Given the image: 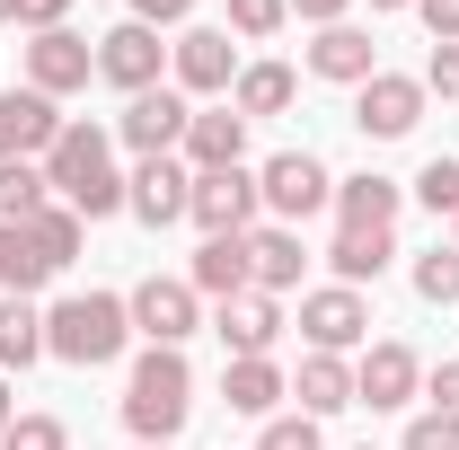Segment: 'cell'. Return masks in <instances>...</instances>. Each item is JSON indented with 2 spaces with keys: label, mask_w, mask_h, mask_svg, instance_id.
Returning <instances> with one entry per match:
<instances>
[{
  "label": "cell",
  "mask_w": 459,
  "mask_h": 450,
  "mask_svg": "<svg viewBox=\"0 0 459 450\" xmlns=\"http://www.w3.org/2000/svg\"><path fill=\"white\" fill-rule=\"evenodd\" d=\"M415 203L424 212H459V160H424L415 169Z\"/></svg>",
  "instance_id": "cell-33"
},
{
  "label": "cell",
  "mask_w": 459,
  "mask_h": 450,
  "mask_svg": "<svg viewBox=\"0 0 459 450\" xmlns=\"http://www.w3.org/2000/svg\"><path fill=\"white\" fill-rule=\"evenodd\" d=\"M89 80H98V45H89V36H71V27H45V36H36V45H27V89H36V98H71V89H89Z\"/></svg>",
  "instance_id": "cell-12"
},
{
  "label": "cell",
  "mask_w": 459,
  "mask_h": 450,
  "mask_svg": "<svg viewBox=\"0 0 459 450\" xmlns=\"http://www.w3.org/2000/svg\"><path fill=\"white\" fill-rule=\"evenodd\" d=\"M309 80H336V89H362L371 71H380V45H371V27H353V18H336V27H318V45H309Z\"/></svg>",
  "instance_id": "cell-17"
},
{
  "label": "cell",
  "mask_w": 459,
  "mask_h": 450,
  "mask_svg": "<svg viewBox=\"0 0 459 450\" xmlns=\"http://www.w3.org/2000/svg\"><path fill=\"white\" fill-rule=\"evenodd\" d=\"M18 27H36V36L45 27H71V0H18Z\"/></svg>",
  "instance_id": "cell-39"
},
{
  "label": "cell",
  "mask_w": 459,
  "mask_h": 450,
  "mask_svg": "<svg viewBox=\"0 0 459 450\" xmlns=\"http://www.w3.org/2000/svg\"><path fill=\"white\" fill-rule=\"evenodd\" d=\"M424 397V362H415V344L380 336L353 353V406H371V415H398V406H415Z\"/></svg>",
  "instance_id": "cell-5"
},
{
  "label": "cell",
  "mask_w": 459,
  "mask_h": 450,
  "mask_svg": "<svg viewBox=\"0 0 459 450\" xmlns=\"http://www.w3.org/2000/svg\"><path fill=\"white\" fill-rule=\"evenodd\" d=\"M291 98H300V71L291 62H238V80H230V107L247 115V124L256 115H283Z\"/></svg>",
  "instance_id": "cell-23"
},
{
  "label": "cell",
  "mask_w": 459,
  "mask_h": 450,
  "mask_svg": "<svg viewBox=\"0 0 459 450\" xmlns=\"http://www.w3.org/2000/svg\"><path fill=\"white\" fill-rule=\"evenodd\" d=\"M398 203H406V186L398 177H380V169H362V177H336V229H398Z\"/></svg>",
  "instance_id": "cell-19"
},
{
  "label": "cell",
  "mask_w": 459,
  "mask_h": 450,
  "mask_svg": "<svg viewBox=\"0 0 459 450\" xmlns=\"http://www.w3.org/2000/svg\"><path fill=\"white\" fill-rule=\"evenodd\" d=\"M424 397H433V415H459V362H433L424 371Z\"/></svg>",
  "instance_id": "cell-37"
},
{
  "label": "cell",
  "mask_w": 459,
  "mask_h": 450,
  "mask_svg": "<svg viewBox=\"0 0 459 450\" xmlns=\"http://www.w3.org/2000/svg\"><path fill=\"white\" fill-rule=\"evenodd\" d=\"M186 9H195V0H133L142 27H186Z\"/></svg>",
  "instance_id": "cell-40"
},
{
  "label": "cell",
  "mask_w": 459,
  "mask_h": 450,
  "mask_svg": "<svg viewBox=\"0 0 459 450\" xmlns=\"http://www.w3.org/2000/svg\"><path fill=\"white\" fill-rule=\"evenodd\" d=\"M124 309H133V336H151V344H186L204 327V300H195L186 274H142L124 291Z\"/></svg>",
  "instance_id": "cell-8"
},
{
  "label": "cell",
  "mask_w": 459,
  "mask_h": 450,
  "mask_svg": "<svg viewBox=\"0 0 459 450\" xmlns=\"http://www.w3.org/2000/svg\"><path fill=\"white\" fill-rule=\"evenodd\" d=\"M389 256H398V229H336L327 238V265H336V282H380L389 274Z\"/></svg>",
  "instance_id": "cell-24"
},
{
  "label": "cell",
  "mask_w": 459,
  "mask_h": 450,
  "mask_svg": "<svg viewBox=\"0 0 459 450\" xmlns=\"http://www.w3.org/2000/svg\"><path fill=\"white\" fill-rule=\"evenodd\" d=\"M133 344V309H124V291H71L45 309V353L71 362V371H98Z\"/></svg>",
  "instance_id": "cell-2"
},
{
  "label": "cell",
  "mask_w": 459,
  "mask_h": 450,
  "mask_svg": "<svg viewBox=\"0 0 459 450\" xmlns=\"http://www.w3.org/2000/svg\"><path fill=\"white\" fill-rule=\"evenodd\" d=\"M265 212V195H256V169H204L195 177V203H186V221L204 229V238H247Z\"/></svg>",
  "instance_id": "cell-7"
},
{
  "label": "cell",
  "mask_w": 459,
  "mask_h": 450,
  "mask_svg": "<svg viewBox=\"0 0 459 450\" xmlns=\"http://www.w3.org/2000/svg\"><path fill=\"white\" fill-rule=\"evenodd\" d=\"M54 203V186H45V160H9L0 169V221H36Z\"/></svg>",
  "instance_id": "cell-28"
},
{
  "label": "cell",
  "mask_w": 459,
  "mask_h": 450,
  "mask_svg": "<svg viewBox=\"0 0 459 450\" xmlns=\"http://www.w3.org/2000/svg\"><path fill=\"white\" fill-rule=\"evenodd\" d=\"M62 124H71V115H62L54 98H36V89H0V169H9V160H45Z\"/></svg>",
  "instance_id": "cell-15"
},
{
  "label": "cell",
  "mask_w": 459,
  "mask_h": 450,
  "mask_svg": "<svg viewBox=\"0 0 459 450\" xmlns=\"http://www.w3.org/2000/svg\"><path fill=\"white\" fill-rule=\"evenodd\" d=\"M80 229H89V221H80L71 203H45V212L27 221V238H36V256H45V265H54V274H62V265L80 256Z\"/></svg>",
  "instance_id": "cell-29"
},
{
  "label": "cell",
  "mask_w": 459,
  "mask_h": 450,
  "mask_svg": "<svg viewBox=\"0 0 459 450\" xmlns=\"http://www.w3.org/2000/svg\"><path fill=\"white\" fill-rule=\"evenodd\" d=\"M221 344L230 362H256V353H274V336H283V300L274 291H238V300H221Z\"/></svg>",
  "instance_id": "cell-18"
},
{
  "label": "cell",
  "mask_w": 459,
  "mask_h": 450,
  "mask_svg": "<svg viewBox=\"0 0 459 450\" xmlns=\"http://www.w3.org/2000/svg\"><path fill=\"white\" fill-rule=\"evenodd\" d=\"M451 247H459V212H451Z\"/></svg>",
  "instance_id": "cell-46"
},
{
  "label": "cell",
  "mask_w": 459,
  "mask_h": 450,
  "mask_svg": "<svg viewBox=\"0 0 459 450\" xmlns=\"http://www.w3.org/2000/svg\"><path fill=\"white\" fill-rule=\"evenodd\" d=\"M9 415H18V389H9V371H0V433H9Z\"/></svg>",
  "instance_id": "cell-42"
},
{
  "label": "cell",
  "mask_w": 459,
  "mask_h": 450,
  "mask_svg": "<svg viewBox=\"0 0 459 450\" xmlns=\"http://www.w3.org/2000/svg\"><path fill=\"white\" fill-rule=\"evenodd\" d=\"M398 450H459V415H433V406H424V415L406 424V442H398Z\"/></svg>",
  "instance_id": "cell-35"
},
{
  "label": "cell",
  "mask_w": 459,
  "mask_h": 450,
  "mask_svg": "<svg viewBox=\"0 0 459 450\" xmlns=\"http://www.w3.org/2000/svg\"><path fill=\"white\" fill-rule=\"evenodd\" d=\"M424 98H451V107H459V45H433V62H424Z\"/></svg>",
  "instance_id": "cell-36"
},
{
  "label": "cell",
  "mask_w": 459,
  "mask_h": 450,
  "mask_svg": "<svg viewBox=\"0 0 459 450\" xmlns=\"http://www.w3.org/2000/svg\"><path fill=\"white\" fill-rule=\"evenodd\" d=\"M221 397H230V415H256V424H265V415L291 397V380L274 371V353H256V362H230L221 371Z\"/></svg>",
  "instance_id": "cell-25"
},
{
  "label": "cell",
  "mask_w": 459,
  "mask_h": 450,
  "mask_svg": "<svg viewBox=\"0 0 459 450\" xmlns=\"http://www.w3.org/2000/svg\"><path fill=\"white\" fill-rule=\"evenodd\" d=\"M36 353H45V309L18 300V291H0V371H27Z\"/></svg>",
  "instance_id": "cell-26"
},
{
  "label": "cell",
  "mask_w": 459,
  "mask_h": 450,
  "mask_svg": "<svg viewBox=\"0 0 459 450\" xmlns=\"http://www.w3.org/2000/svg\"><path fill=\"white\" fill-rule=\"evenodd\" d=\"M45 282H54V265L36 256L27 221H0V291H18V300H27V291H45Z\"/></svg>",
  "instance_id": "cell-27"
},
{
  "label": "cell",
  "mask_w": 459,
  "mask_h": 450,
  "mask_svg": "<svg viewBox=\"0 0 459 450\" xmlns=\"http://www.w3.org/2000/svg\"><path fill=\"white\" fill-rule=\"evenodd\" d=\"M291 27V0H230V36L238 45H265V36H283Z\"/></svg>",
  "instance_id": "cell-31"
},
{
  "label": "cell",
  "mask_w": 459,
  "mask_h": 450,
  "mask_svg": "<svg viewBox=\"0 0 459 450\" xmlns=\"http://www.w3.org/2000/svg\"><path fill=\"white\" fill-rule=\"evenodd\" d=\"M186 169L204 177V169H247V115L230 107H195V124H186V151H177Z\"/></svg>",
  "instance_id": "cell-16"
},
{
  "label": "cell",
  "mask_w": 459,
  "mask_h": 450,
  "mask_svg": "<svg viewBox=\"0 0 459 450\" xmlns=\"http://www.w3.org/2000/svg\"><path fill=\"white\" fill-rule=\"evenodd\" d=\"M291 397H300V415H344V406H353V362H344V353H300Z\"/></svg>",
  "instance_id": "cell-22"
},
{
  "label": "cell",
  "mask_w": 459,
  "mask_h": 450,
  "mask_svg": "<svg viewBox=\"0 0 459 450\" xmlns=\"http://www.w3.org/2000/svg\"><path fill=\"white\" fill-rule=\"evenodd\" d=\"M256 195H265V212H274L283 229H300L309 212H327V203H336V177L318 169L309 151H274V160L256 169Z\"/></svg>",
  "instance_id": "cell-6"
},
{
  "label": "cell",
  "mask_w": 459,
  "mask_h": 450,
  "mask_svg": "<svg viewBox=\"0 0 459 450\" xmlns=\"http://www.w3.org/2000/svg\"><path fill=\"white\" fill-rule=\"evenodd\" d=\"M186 124H195L186 89H142V98H124V115H115V142L133 160H177L186 151Z\"/></svg>",
  "instance_id": "cell-4"
},
{
  "label": "cell",
  "mask_w": 459,
  "mask_h": 450,
  "mask_svg": "<svg viewBox=\"0 0 459 450\" xmlns=\"http://www.w3.org/2000/svg\"><path fill=\"white\" fill-rule=\"evenodd\" d=\"M362 450H371V442H362Z\"/></svg>",
  "instance_id": "cell-47"
},
{
  "label": "cell",
  "mask_w": 459,
  "mask_h": 450,
  "mask_svg": "<svg viewBox=\"0 0 459 450\" xmlns=\"http://www.w3.org/2000/svg\"><path fill=\"white\" fill-rule=\"evenodd\" d=\"M169 71L186 98H230V80H238V45H230V27H186L169 45Z\"/></svg>",
  "instance_id": "cell-13"
},
{
  "label": "cell",
  "mask_w": 459,
  "mask_h": 450,
  "mask_svg": "<svg viewBox=\"0 0 459 450\" xmlns=\"http://www.w3.org/2000/svg\"><path fill=\"white\" fill-rule=\"evenodd\" d=\"M353 0H291V18H309V27H336Z\"/></svg>",
  "instance_id": "cell-41"
},
{
  "label": "cell",
  "mask_w": 459,
  "mask_h": 450,
  "mask_svg": "<svg viewBox=\"0 0 459 450\" xmlns=\"http://www.w3.org/2000/svg\"><path fill=\"white\" fill-rule=\"evenodd\" d=\"M371 9H415V0H371Z\"/></svg>",
  "instance_id": "cell-43"
},
{
  "label": "cell",
  "mask_w": 459,
  "mask_h": 450,
  "mask_svg": "<svg viewBox=\"0 0 459 450\" xmlns=\"http://www.w3.org/2000/svg\"><path fill=\"white\" fill-rule=\"evenodd\" d=\"M160 71H169V45H160V27H142V18H124L98 36V80L124 89V98H142V89H160Z\"/></svg>",
  "instance_id": "cell-10"
},
{
  "label": "cell",
  "mask_w": 459,
  "mask_h": 450,
  "mask_svg": "<svg viewBox=\"0 0 459 450\" xmlns=\"http://www.w3.org/2000/svg\"><path fill=\"white\" fill-rule=\"evenodd\" d=\"M186 415H195V371L177 344H151L124 380V424H133V442H177Z\"/></svg>",
  "instance_id": "cell-3"
},
{
  "label": "cell",
  "mask_w": 459,
  "mask_h": 450,
  "mask_svg": "<svg viewBox=\"0 0 459 450\" xmlns=\"http://www.w3.org/2000/svg\"><path fill=\"white\" fill-rule=\"evenodd\" d=\"M247 274H256V291H274V300H283L291 282L309 274V247H300V229H283V221L247 229Z\"/></svg>",
  "instance_id": "cell-20"
},
{
  "label": "cell",
  "mask_w": 459,
  "mask_h": 450,
  "mask_svg": "<svg viewBox=\"0 0 459 450\" xmlns=\"http://www.w3.org/2000/svg\"><path fill=\"white\" fill-rule=\"evenodd\" d=\"M0 18H18V0H0Z\"/></svg>",
  "instance_id": "cell-44"
},
{
  "label": "cell",
  "mask_w": 459,
  "mask_h": 450,
  "mask_svg": "<svg viewBox=\"0 0 459 450\" xmlns=\"http://www.w3.org/2000/svg\"><path fill=\"white\" fill-rule=\"evenodd\" d=\"M45 186H54V203H71L80 221H107V212H124L115 133H107V124H62L54 151H45Z\"/></svg>",
  "instance_id": "cell-1"
},
{
  "label": "cell",
  "mask_w": 459,
  "mask_h": 450,
  "mask_svg": "<svg viewBox=\"0 0 459 450\" xmlns=\"http://www.w3.org/2000/svg\"><path fill=\"white\" fill-rule=\"evenodd\" d=\"M133 450H169V442H133Z\"/></svg>",
  "instance_id": "cell-45"
},
{
  "label": "cell",
  "mask_w": 459,
  "mask_h": 450,
  "mask_svg": "<svg viewBox=\"0 0 459 450\" xmlns=\"http://www.w3.org/2000/svg\"><path fill=\"white\" fill-rule=\"evenodd\" d=\"M256 450H327V433H318V415H265Z\"/></svg>",
  "instance_id": "cell-34"
},
{
  "label": "cell",
  "mask_w": 459,
  "mask_h": 450,
  "mask_svg": "<svg viewBox=\"0 0 459 450\" xmlns=\"http://www.w3.org/2000/svg\"><path fill=\"white\" fill-rule=\"evenodd\" d=\"M353 124H362L371 142H406V133L424 124V80H406V71H371V80L353 89Z\"/></svg>",
  "instance_id": "cell-11"
},
{
  "label": "cell",
  "mask_w": 459,
  "mask_h": 450,
  "mask_svg": "<svg viewBox=\"0 0 459 450\" xmlns=\"http://www.w3.org/2000/svg\"><path fill=\"white\" fill-rule=\"evenodd\" d=\"M300 336H309V353H362V344H371V300H362L353 282L300 291Z\"/></svg>",
  "instance_id": "cell-9"
},
{
  "label": "cell",
  "mask_w": 459,
  "mask_h": 450,
  "mask_svg": "<svg viewBox=\"0 0 459 450\" xmlns=\"http://www.w3.org/2000/svg\"><path fill=\"white\" fill-rule=\"evenodd\" d=\"M0 450H71V424L62 415H9Z\"/></svg>",
  "instance_id": "cell-32"
},
{
  "label": "cell",
  "mask_w": 459,
  "mask_h": 450,
  "mask_svg": "<svg viewBox=\"0 0 459 450\" xmlns=\"http://www.w3.org/2000/svg\"><path fill=\"white\" fill-rule=\"evenodd\" d=\"M415 18L433 27V45H459V0H415Z\"/></svg>",
  "instance_id": "cell-38"
},
{
  "label": "cell",
  "mask_w": 459,
  "mask_h": 450,
  "mask_svg": "<svg viewBox=\"0 0 459 450\" xmlns=\"http://www.w3.org/2000/svg\"><path fill=\"white\" fill-rule=\"evenodd\" d=\"M186 282H195V300H238V291H256V274H247V238H204L195 265H186Z\"/></svg>",
  "instance_id": "cell-21"
},
{
  "label": "cell",
  "mask_w": 459,
  "mask_h": 450,
  "mask_svg": "<svg viewBox=\"0 0 459 450\" xmlns=\"http://www.w3.org/2000/svg\"><path fill=\"white\" fill-rule=\"evenodd\" d=\"M186 203H195V169H186V160H142V169L124 177V212L151 221V229L186 221Z\"/></svg>",
  "instance_id": "cell-14"
},
{
  "label": "cell",
  "mask_w": 459,
  "mask_h": 450,
  "mask_svg": "<svg viewBox=\"0 0 459 450\" xmlns=\"http://www.w3.org/2000/svg\"><path fill=\"white\" fill-rule=\"evenodd\" d=\"M415 300H433V309H459V247H433V256H415Z\"/></svg>",
  "instance_id": "cell-30"
}]
</instances>
